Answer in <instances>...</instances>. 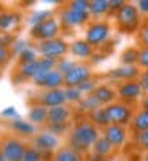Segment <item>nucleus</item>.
<instances>
[{"label":"nucleus","mask_w":148,"mask_h":161,"mask_svg":"<svg viewBox=\"0 0 148 161\" xmlns=\"http://www.w3.org/2000/svg\"><path fill=\"white\" fill-rule=\"evenodd\" d=\"M69 51L73 54V58H78V59H89L94 54V48L86 40H75L73 43H70Z\"/></svg>","instance_id":"nucleus-18"},{"label":"nucleus","mask_w":148,"mask_h":161,"mask_svg":"<svg viewBox=\"0 0 148 161\" xmlns=\"http://www.w3.org/2000/svg\"><path fill=\"white\" fill-rule=\"evenodd\" d=\"M67 51H69V45L61 38H53V40H48V42H41L38 45V53L43 58L54 59V61L58 58H62L64 54H67Z\"/></svg>","instance_id":"nucleus-7"},{"label":"nucleus","mask_w":148,"mask_h":161,"mask_svg":"<svg viewBox=\"0 0 148 161\" xmlns=\"http://www.w3.org/2000/svg\"><path fill=\"white\" fill-rule=\"evenodd\" d=\"M78 104H80V108H81V110H85V112H88V113H91L92 110H96V108L101 107V105L97 104V101H96L91 94L83 96V99H81Z\"/></svg>","instance_id":"nucleus-29"},{"label":"nucleus","mask_w":148,"mask_h":161,"mask_svg":"<svg viewBox=\"0 0 148 161\" xmlns=\"http://www.w3.org/2000/svg\"><path fill=\"white\" fill-rule=\"evenodd\" d=\"M19 16L14 13H0V31H10L16 22Z\"/></svg>","instance_id":"nucleus-27"},{"label":"nucleus","mask_w":148,"mask_h":161,"mask_svg":"<svg viewBox=\"0 0 148 161\" xmlns=\"http://www.w3.org/2000/svg\"><path fill=\"white\" fill-rule=\"evenodd\" d=\"M143 161H148V153H146V155L143 156Z\"/></svg>","instance_id":"nucleus-46"},{"label":"nucleus","mask_w":148,"mask_h":161,"mask_svg":"<svg viewBox=\"0 0 148 161\" xmlns=\"http://www.w3.org/2000/svg\"><path fill=\"white\" fill-rule=\"evenodd\" d=\"M59 147V137L56 134H53L51 131H43L38 132L34 139V148L37 152L43 153H49Z\"/></svg>","instance_id":"nucleus-9"},{"label":"nucleus","mask_w":148,"mask_h":161,"mask_svg":"<svg viewBox=\"0 0 148 161\" xmlns=\"http://www.w3.org/2000/svg\"><path fill=\"white\" fill-rule=\"evenodd\" d=\"M34 83L37 86H41V88H46L48 89H59L62 85H64V77L58 72V70H49L46 74H41V75H37L34 78Z\"/></svg>","instance_id":"nucleus-13"},{"label":"nucleus","mask_w":148,"mask_h":161,"mask_svg":"<svg viewBox=\"0 0 148 161\" xmlns=\"http://www.w3.org/2000/svg\"><path fill=\"white\" fill-rule=\"evenodd\" d=\"M116 19V27L123 34H134L140 29L142 26V19L137 7L134 3H124L115 14Z\"/></svg>","instance_id":"nucleus-2"},{"label":"nucleus","mask_w":148,"mask_h":161,"mask_svg":"<svg viewBox=\"0 0 148 161\" xmlns=\"http://www.w3.org/2000/svg\"><path fill=\"white\" fill-rule=\"evenodd\" d=\"M89 121L96 128H105V126H108V121H107V117H105V108L99 107V108L92 110L89 113Z\"/></svg>","instance_id":"nucleus-25"},{"label":"nucleus","mask_w":148,"mask_h":161,"mask_svg":"<svg viewBox=\"0 0 148 161\" xmlns=\"http://www.w3.org/2000/svg\"><path fill=\"white\" fill-rule=\"evenodd\" d=\"M135 7H137L140 14H148V0H139L135 3Z\"/></svg>","instance_id":"nucleus-41"},{"label":"nucleus","mask_w":148,"mask_h":161,"mask_svg":"<svg viewBox=\"0 0 148 161\" xmlns=\"http://www.w3.org/2000/svg\"><path fill=\"white\" fill-rule=\"evenodd\" d=\"M70 118V108L65 105H58L48 108V118L46 123L49 126H58V125H67Z\"/></svg>","instance_id":"nucleus-16"},{"label":"nucleus","mask_w":148,"mask_h":161,"mask_svg":"<svg viewBox=\"0 0 148 161\" xmlns=\"http://www.w3.org/2000/svg\"><path fill=\"white\" fill-rule=\"evenodd\" d=\"M91 77H92V70H91L89 65L75 62V65L64 75V85L67 88H77L81 83L91 80Z\"/></svg>","instance_id":"nucleus-6"},{"label":"nucleus","mask_w":148,"mask_h":161,"mask_svg":"<svg viewBox=\"0 0 148 161\" xmlns=\"http://www.w3.org/2000/svg\"><path fill=\"white\" fill-rule=\"evenodd\" d=\"M124 3L126 2H123V0H108V5H110V10L112 11H118Z\"/></svg>","instance_id":"nucleus-44"},{"label":"nucleus","mask_w":148,"mask_h":161,"mask_svg":"<svg viewBox=\"0 0 148 161\" xmlns=\"http://www.w3.org/2000/svg\"><path fill=\"white\" fill-rule=\"evenodd\" d=\"M137 67L143 69V70H148V48H139Z\"/></svg>","instance_id":"nucleus-33"},{"label":"nucleus","mask_w":148,"mask_h":161,"mask_svg":"<svg viewBox=\"0 0 148 161\" xmlns=\"http://www.w3.org/2000/svg\"><path fill=\"white\" fill-rule=\"evenodd\" d=\"M108 11H110L108 0H92V2H89V8H88L89 16L101 18V16H105Z\"/></svg>","instance_id":"nucleus-21"},{"label":"nucleus","mask_w":148,"mask_h":161,"mask_svg":"<svg viewBox=\"0 0 148 161\" xmlns=\"http://www.w3.org/2000/svg\"><path fill=\"white\" fill-rule=\"evenodd\" d=\"M0 161H5V159H3V156H2V155H0Z\"/></svg>","instance_id":"nucleus-47"},{"label":"nucleus","mask_w":148,"mask_h":161,"mask_svg":"<svg viewBox=\"0 0 148 161\" xmlns=\"http://www.w3.org/2000/svg\"><path fill=\"white\" fill-rule=\"evenodd\" d=\"M101 137L99 128H96L91 121H80L72 128L69 136V147L77 150L80 153H85L92 148L96 141Z\"/></svg>","instance_id":"nucleus-1"},{"label":"nucleus","mask_w":148,"mask_h":161,"mask_svg":"<svg viewBox=\"0 0 148 161\" xmlns=\"http://www.w3.org/2000/svg\"><path fill=\"white\" fill-rule=\"evenodd\" d=\"M38 61V59H37ZM30 62V64H21L19 74L22 78H34L38 75V62Z\"/></svg>","instance_id":"nucleus-28"},{"label":"nucleus","mask_w":148,"mask_h":161,"mask_svg":"<svg viewBox=\"0 0 148 161\" xmlns=\"http://www.w3.org/2000/svg\"><path fill=\"white\" fill-rule=\"evenodd\" d=\"M135 142H137V147L145 150L148 153V131H143V132H139L135 136Z\"/></svg>","instance_id":"nucleus-35"},{"label":"nucleus","mask_w":148,"mask_h":161,"mask_svg":"<svg viewBox=\"0 0 148 161\" xmlns=\"http://www.w3.org/2000/svg\"><path fill=\"white\" fill-rule=\"evenodd\" d=\"M10 126H11L13 131H16V132H19V134H24V136H32V134H35V131H37L35 125H32L30 121H24V120H21L19 117L14 118V120H11Z\"/></svg>","instance_id":"nucleus-22"},{"label":"nucleus","mask_w":148,"mask_h":161,"mask_svg":"<svg viewBox=\"0 0 148 161\" xmlns=\"http://www.w3.org/2000/svg\"><path fill=\"white\" fill-rule=\"evenodd\" d=\"M8 58H10V53H8V50H7V47H0V65H3L7 61H8Z\"/></svg>","instance_id":"nucleus-43"},{"label":"nucleus","mask_w":148,"mask_h":161,"mask_svg":"<svg viewBox=\"0 0 148 161\" xmlns=\"http://www.w3.org/2000/svg\"><path fill=\"white\" fill-rule=\"evenodd\" d=\"M115 91H116V97H119L121 102H124L128 105H132L134 102L140 101L143 96V89L137 80L123 81L118 85V88Z\"/></svg>","instance_id":"nucleus-5"},{"label":"nucleus","mask_w":148,"mask_h":161,"mask_svg":"<svg viewBox=\"0 0 148 161\" xmlns=\"http://www.w3.org/2000/svg\"><path fill=\"white\" fill-rule=\"evenodd\" d=\"M91 96L97 101V104L101 105V107H107V105H110V104L115 102L116 91L110 85H97L94 88V91L91 93Z\"/></svg>","instance_id":"nucleus-14"},{"label":"nucleus","mask_w":148,"mask_h":161,"mask_svg":"<svg viewBox=\"0 0 148 161\" xmlns=\"http://www.w3.org/2000/svg\"><path fill=\"white\" fill-rule=\"evenodd\" d=\"M41 105L43 107H58V105H64L65 102V94H64V89H48L46 93L41 94L40 97Z\"/></svg>","instance_id":"nucleus-17"},{"label":"nucleus","mask_w":148,"mask_h":161,"mask_svg":"<svg viewBox=\"0 0 148 161\" xmlns=\"http://www.w3.org/2000/svg\"><path fill=\"white\" fill-rule=\"evenodd\" d=\"M89 19V13H80V11H73L70 8L64 10L61 14V22L64 27H78L86 24Z\"/></svg>","instance_id":"nucleus-15"},{"label":"nucleus","mask_w":148,"mask_h":161,"mask_svg":"<svg viewBox=\"0 0 148 161\" xmlns=\"http://www.w3.org/2000/svg\"><path fill=\"white\" fill-rule=\"evenodd\" d=\"M54 161H85V159L83 153L73 150L72 147H64L54 153Z\"/></svg>","instance_id":"nucleus-20"},{"label":"nucleus","mask_w":148,"mask_h":161,"mask_svg":"<svg viewBox=\"0 0 148 161\" xmlns=\"http://www.w3.org/2000/svg\"><path fill=\"white\" fill-rule=\"evenodd\" d=\"M131 128L135 134L148 131V110L140 108L139 112H135L132 115V120H131Z\"/></svg>","instance_id":"nucleus-19"},{"label":"nucleus","mask_w":148,"mask_h":161,"mask_svg":"<svg viewBox=\"0 0 148 161\" xmlns=\"http://www.w3.org/2000/svg\"><path fill=\"white\" fill-rule=\"evenodd\" d=\"M137 37H139V43L142 45V48H148V24L140 26V29L137 31Z\"/></svg>","instance_id":"nucleus-34"},{"label":"nucleus","mask_w":148,"mask_h":161,"mask_svg":"<svg viewBox=\"0 0 148 161\" xmlns=\"http://www.w3.org/2000/svg\"><path fill=\"white\" fill-rule=\"evenodd\" d=\"M19 61L21 64H30V62H35L37 61V51L34 48H29L26 47L21 53H19Z\"/></svg>","instance_id":"nucleus-30"},{"label":"nucleus","mask_w":148,"mask_h":161,"mask_svg":"<svg viewBox=\"0 0 148 161\" xmlns=\"http://www.w3.org/2000/svg\"><path fill=\"white\" fill-rule=\"evenodd\" d=\"M113 147L110 145V142L105 139L104 136H101L99 139L96 141V144L92 145V152H94V155H97V156H102V158H107L108 155H112L113 153Z\"/></svg>","instance_id":"nucleus-23"},{"label":"nucleus","mask_w":148,"mask_h":161,"mask_svg":"<svg viewBox=\"0 0 148 161\" xmlns=\"http://www.w3.org/2000/svg\"><path fill=\"white\" fill-rule=\"evenodd\" d=\"M59 34V22L56 21V18H49L46 21H43L41 24H37L32 27L30 35L37 40L41 42H48V40H53L56 38Z\"/></svg>","instance_id":"nucleus-8"},{"label":"nucleus","mask_w":148,"mask_h":161,"mask_svg":"<svg viewBox=\"0 0 148 161\" xmlns=\"http://www.w3.org/2000/svg\"><path fill=\"white\" fill-rule=\"evenodd\" d=\"M64 94H65V101L69 102H80L83 99V94L80 93L78 88H65Z\"/></svg>","instance_id":"nucleus-31"},{"label":"nucleus","mask_w":148,"mask_h":161,"mask_svg":"<svg viewBox=\"0 0 148 161\" xmlns=\"http://www.w3.org/2000/svg\"><path fill=\"white\" fill-rule=\"evenodd\" d=\"M69 8L73 11H80V13H88L89 8V2L88 0H73L69 3Z\"/></svg>","instance_id":"nucleus-32"},{"label":"nucleus","mask_w":148,"mask_h":161,"mask_svg":"<svg viewBox=\"0 0 148 161\" xmlns=\"http://www.w3.org/2000/svg\"><path fill=\"white\" fill-rule=\"evenodd\" d=\"M96 86H97V85H96V83H94V80L91 78V80H88V81L81 83V85H80V86H77V88L80 89V93H81L83 96H85V94L88 96V94H91L92 91H94V88H96Z\"/></svg>","instance_id":"nucleus-39"},{"label":"nucleus","mask_w":148,"mask_h":161,"mask_svg":"<svg viewBox=\"0 0 148 161\" xmlns=\"http://www.w3.org/2000/svg\"><path fill=\"white\" fill-rule=\"evenodd\" d=\"M137 56H139V48L129 47L121 53L119 59L123 65H137Z\"/></svg>","instance_id":"nucleus-26"},{"label":"nucleus","mask_w":148,"mask_h":161,"mask_svg":"<svg viewBox=\"0 0 148 161\" xmlns=\"http://www.w3.org/2000/svg\"><path fill=\"white\" fill-rule=\"evenodd\" d=\"M140 75V70L137 65H119L116 69H112L110 72H107V78L113 80V81H131V80H137Z\"/></svg>","instance_id":"nucleus-12"},{"label":"nucleus","mask_w":148,"mask_h":161,"mask_svg":"<svg viewBox=\"0 0 148 161\" xmlns=\"http://www.w3.org/2000/svg\"><path fill=\"white\" fill-rule=\"evenodd\" d=\"M140 107L143 110H148V94H143L142 99H140Z\"/></svg>","instance_id":"nucleus-45"},{"label":"nucleus","mask_w":148,"mask_h":161,"mask_svg":"<svg viewBox=\"0 0 148 161\" xmlns=\"http://www.w3.org/2000/svg\"><path fill=\"white\" fill-rule=\"evenodd\" d=\"M24 152H26V147L24 144L18 139H7L2 144V152L0 155L3 156L5 161H22Z\"/></svg>","instance_id":"nucleus-11"},{"label":"nucleus","mask_w":148,"mask_h":161,"mask_svg":"<svg viewBox=\"0 0 148 161\" xmlns=\"http://www.w3.org/2000/svg\"><path fill=\"white\" fill-rule=\"evenodd\" d=\"M112 32V27L107 21H94L88 26L85 40L91 45L92 48H99L108 40Z\"/></svg>","instance_id":"nucleus-4"},{"label":"nucleus","mask_w":148,"mask_h":161,"mask_svg":"<svg viewBox=\"0 0 148 161\" xmlns=\"http://www.w3.org/2000/svg\"><path fill=\"white\" fill-rule=\"evenodd\" d=\"M2 45H3V42H2V40H0V47H2ZM3 47H5V45H3Z\"/></svg>","instance_id":"nucleus-48"},{"label":"nucleus","mask_w":148,"mask_h":161,"mask_svg":"<svg viewBox=\"0 0 148 161\" xmlns=\"http://www.w3.org/2000/svg\"><path fill=\"white\" fill-rule=\"evenodd\" d=\"M73 65H75V61H72V59H62V61L58 64V72L64 77Z\"/></svg>","instance_id":"nucleus-38"},{"label":"nucleus","mask_w":148,"mask_h":161,"mask_svg":"<svg viewBox=\"0 0 148 161\" xmlns=\"http://www.w3.org/2000/svg\"><path fill=\"white\" fill-rule=\"evenodd\" d=\"M2 117H7V118H18V112L14 107H7L3 112H2Z\"/></svg>","instance_id":"nucleus-42"},{"label":"nucleus","mask_w":148,"mask_h":161,"mask_svg":"<svg viewBox=\"0 0 148 161\" xmlns=\"http://www.w3.org/2000/svg\"><path fill=\"white\" fill-rule=\"evenodd\" d=\"M104 137L110 142L113 148H121L124 147L128 141V129L124 126H118V125H108L104 128Z\"/></svg>","instance_id":"nucleus-10"},{"label":"nucleus","mask_w":148,"mask_h":161,"mask_svg":"<svg viewBox=\"0 0 148 161\" xmlns=\"http://www.w3.org/2000/svg\"><path fill=\"white\" fill-rule=\"evenodd\" d=\"M51 18V13L49 11H38V13H35L32 18H30V24H32V27L34 26H37V24H41L43 21H46V19H49Z\"/></svg>","instance_id":"nucleus-36"},{"label":"nucleus","mask_w":148,"mask_h":161,"mask_svg":"<svg viewBox=\"0 0 148 161\" xmlns=\"http://www.w3.org/2000/svg\"><path fill=\"white\" fill-rule=\"evenodd\" d=\"M22 161H41V153L37 152L35 148H26Z\"/></svg>","instance_id":"nucleus-37"},{"label":"nucleus","mask_w":148,"mask_h":161,"mask_svg":"<svg viewBox=\"0 0 148 161\" xmlns=\"http://www.w3.org/2000/svg\"><path fill=\"white\" fill-rule=\"evenodd\" d=\"M105 108V117H107V121L108 125H118V126H128L131 125V120H132V107L124 104V102H113Z\"/></svg>","instance_id":"nucleus-3"},{"label":"nucleus","mask_w":148,"mask_h":161,"mask_svg":"<svg viewBox=\"0 0 148 161\" xmlns=\"http://www.w3.org/2000/svg\"><path fill=\"white\" fill-rule=\"evenodd\" d=\"M46 118H48V108L43 107V105H35L30 108L29 112V121L32 125H41V123H46Z\"/></svg>","instance_id":"nucleus-24"},{"label":"nucleus","mask_w":148,"mask_h":161,"mask_svg":"<svg viewBox=\"0 0 148 161\" xmlns=\"http://www.w3.org/2000/svg\"><path fill=\"white\" fill-rule=\"evenodd\" d=\"M137 81L140 83V86H142V89H143V93H145V94H148V70L140 72V75H139Z\"/></svg>","instance_id":"nucleus-40"}]
</instances>
